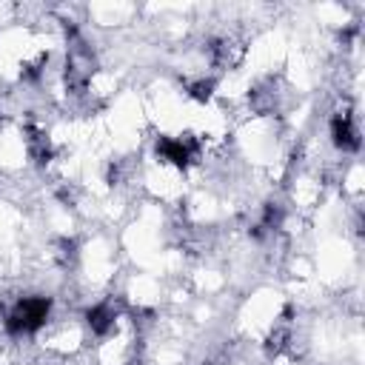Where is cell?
I'll return each instance as SVG.
<instances>
[{
	"mask_svg": "<svg viewBox=\"0 0 365 365\" xmlns=\"http://www.w3.org/2000/svg\"><path fill=\"white\" fill-rule=\"evenodd\" d=\"M86 322L94 336H108L117 325V311L111 308V302H97L86 311Z\"/></svg>",
	"mask_w": 365,
	"mask_h": 365,
	"instance_id": "4",
	"label": "cell"
},
{
	"mask_svg": "<svg viewBox=\"0 0 365 365\" xmlns=\"http://www.w3.org/2000/svg\"><path fill=\"white\" fill-rule=\"evenodd\" d=\"M51 317V299L48 297H23L11 305V311L3 319V328L9 336L37 334Z\"/></svg>",
	"mask_w": 365,
	"mask_h": 365,
	"instance_id": "1",
	"label": "cell"
},
{
	"mask_svg": "<svg viewBox=\"0 0 365 365\" xmlns=\"http://www.w3.org/2000/svg\"><path fill=\"white\" fill-rule=\"evenodd\" d=\"M328 131H331V143L339 151H348V154L359 151V128H356V123H354V117L348 111H336L331 117Z\"/></svg>",
	"mask_w": 365,
	"mask_h": 365,
	"instance_id": "3",
	"label": "cell"
},
{
	"mask_svg": "<svg viewBox=\"0 0 365 365\" xmlns=\"http://www.w3.org/2000/svg\"><path fill=\"white\" fill-rule=\"evenodd\" d=\"M211 91H214V80H197V83H191V97L200 100V103H205L211 97Z\"/></svg>",
	"mask_w": 365,
	"mask_h": 365,
	"instance_id": "5",
	"label": "cell"
},
{
	"mask_svg": "<svg viewBox=\"0 0 365 365\" xmlns=\"http://www.w3.org/2000/svg\"><path fill=\"white\" fill-rule=\"evenodd\" d=\"M197 140L191 137V134H180V137H157V145H154V151H157V157L163 160V163H171L174 168H185L194 157H197Z\"/></svg>",
	"mask_w": 365,
	"mask_h": 365,
	"instance_id": "2",
	"label": "cell"
}]
</instances>
